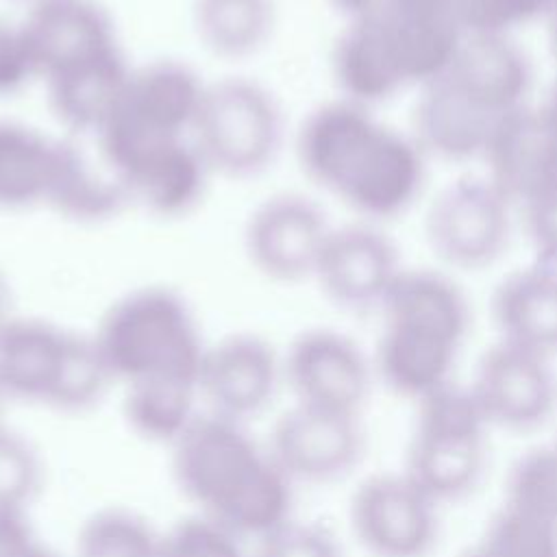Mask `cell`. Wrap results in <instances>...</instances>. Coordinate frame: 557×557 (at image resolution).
Returning <instances> with one entry per match:
<instances>
[{
	"label": "cell",
	"instance_id": "cell-1",
	"mask_svg": "<svg viewBox=\"0 0 557 557\" xmlns=\"http://www.w3.org/2000/svg\"><path fill=\"white\" fill-rule=\"evenodd\" d=\"M298 159L315 185L366 222L403 215L426 178V154L416 139L348 98L318 107L302 122Z\"/></svg>",
	"mask_w": 557,
	"mask_h": 557
},
{
	"label": "cell",
	"instance_id": "cell-2",
	"mask_svg": "<svg viewBox=\"0 0 557 557\" xmlns=\"http://www.w3.org/2000/svg\"><path fill=\"white\" fill-rule=\"evenodd\" d=\"M531 63L511 37L466 35L448 67L420 87L411 137L426 157L481 159L496 126L529 104Z\"/></svg>",
	"mask_w": 557,
	"mask_h": 557
},
{
	"label": "cell",
	"instance_id": "cell-3",
	"mask_svg": "<svg viewBox=\"0 0 557 557\" xmlns=\"http://www.w3.org/2000/svg\"><path fill=\"white\" fill-rule=\"evenodd\" d=\"M379 309L374 372L381 381L416 403L450 383L470 329L463 289L442 270L403 268Z\"/></svg>",
	"mask_w": 557,
	"mask_h": 557
},
{
	"label": "cell",
	"instance_id": "cell-4",
	"mask_svg": "<svg viewBox=\"0 0 557 557\" xmlns=\"http://www.w3.org/2000/svg\"><path fill=\"white\" fill-rule=\"evenodd\" d=\"M96 344L113 374L133 381L174 379L196 383L202 346L183 300L157 287L117 300L102 320Z\"/></svg>",
	"mask_w": 557,
	"mask_h": 557
},
{
	"label": "cell",
	"instance_id": "cell-5",
	"mask_svg": "<svg viewBox=\"0 0 557 557\" xmlns=\"http://www.w3.org/2000/svg\"><path fill=\"white\" fill-rule=\"evenodd\" d=\"M405 472L437 505L466 496L487 457L490 422L468 385L455 381L420 398Z\"/></svg>",
	"mask_w": 557,
	"mask_h": 557
},
{
	"label": "cell",
	"instance_id": "cell-6",
	"mask_svg": "<svg viewBox=\"0 0 557 557\" xmlns=\"http://www.w3.org/2000/svg\"><path fill=\"white\" fill-rule=\"evenodd\" d=\"M207 85L174 61L131 70L120 107L96 135L102 159L122 176L150 150L189 139Z\"/></svg>",
	"mask_w": 557,
	"mask_h": 557
},
{
	"label": "cell",
	"instance_id": "cell-7",
	"mask_svg": "<svg viewBox=\"0 0 557 557\" xmlns=\"http://www.w3.org/2000/svg\"><path fill=\"white\" fill-rule=\"evenodd\" d=\"M189 139L211 172L248 176L272 161L281 141V111L261 85L220 81L207 85Z\"/></svg>",
	"mask_w": 557,
	"mask_h": 557
},
{
	"label": "cell",
	"instance_id": "cell-8",
	"mask_svg": "<svg viewBox=\"0 0 557 557\" xmlns=\"http://www.w3.org/2000/svg\"><path fill=\"white\" fill-rule=\"evenodd\" d=\"M513 205L483 176H459L426 207L424 237L431 252L455 270L492 265L509 246Z\"/></svg>",
	"mask_w": 557,
	"mask_h": 557
},
{
	"label": "cell",
	"instance_id": "cell-9",
	"mask_svg": "<svg viewBox=\"0 0 557 557\" xmlns=\"http://www.w3.org/2000/svg\"><path fill=\"white\" fill-rule=\"evenodd\" d=\"M437 507L403 470L366 479L352 496L350 518L374 557H426L437 542Z\"/></svg>",
	"mask_w": 557,
	"mask_h": 557
},
{
	"label": "cell",
	"instance_id": "cell-10",
	"mask_svg": "<svg viewBox=\"0 0 557 557\" xmlns=\"http://www.w3.org/2000/svg\"><path fill=\"white\" fill-rule=\"evenodd\" d=\"M553 359L496 339L479 359L468 385L492 429L533 431L557 407Z\"/></svg>",
	"mask_w": 557,
	"mask_h": 557
},
{
	"label": "cell",
	"instance_id": "cell-11",
	"mask_svg": "<svg viewBox=\"0 0 557 557\" xmlns=\"http://www.w3.org/2000/svg\"><path fill=\"white\" fill-rule=\"evenodd\" d=\"M331 228L315 202L300 194H278L250 215L246 250L265 276L300 281L313 276Z\"/></svg>",
	"mask_w": 557,
	"mask_h": 557
},
{
	"label": "cell",
	"instance_id": "cell-12",
	"mask_svg": "<svg viewBox=\"0 0 557 557\" xmlns=\"http://www.w3.org/2000/svg\"><path fill=\"white\" fill-rule=\"evenodd\" d=\"M400 270L394 242L374 222H357L331 228L313 278L342 307L379 309Z\"/></svg>",
	"mask_w": 557,
	"mask_h": 557
},
{
	"label": "cell",
	"instance_id": "cell-13",
	"mask_svg": "<svg viewBox=\"0 0 557 557\" xmlns=\"http://www.w3.org/2000/svg\"><path fill=\"white\" fill-rule=\"evenodd\" d=\"M372 368L361 348L346 335L318 329L300 335L287 357V374L300 405L357 416Z\"/></svg>",
	"mask_w": 557,
	"mask_h": 557
},
{
	"label": "cell",
	"instance_id": "cell-14",
	"mask_svg": "<svg viewBox=\"0 0 557 557\" xmlns=\"http://www.w3.org/2000/svg\"><path fill=\"white\" fill-rule=\"evenodd\" d=\"M481 159L485 178L518 207L557 178V126L542 104H524L496 126Z\"/></svg>",
	"mask_w": 557,
	"mask_h": 557
},
{
	"label": "cell",
	"instance_id": "cell-15",
	"mask_svg": "<svg viewBox=\"0 0 557 557\" xmlns=\"http://www.w3.org/2000/svg\"><path fill=\"white\" fill-rule=\"evenodd\" d=\"M20 26L44 78L117 48L111 20L94 0H41Z\"/></svg>",
	"mask_w": 557,
	"mask_h": 557
},
{
	"label": "cell",
	"instance_id": "cell-16",
	"mask_svg": "<svg viewBox=\"0 0 557 557\" xmlns=\"http://www.w3.org/2000/svg\"><path fill=\"white\" fill-rule=\"evenodd\" d=\"M274 448L285 472L305 479H333L359 459L357 416L300 405L278 422Z\"/></svg>",
	"mask_w": 557,
	"mask_h": 557
},
{
	"label": "cell",
	"instance_id": "cell-17",
	"mask_svg": "<svg viewBox=\"0 0 557 557\" xmlns=\"http://www.w3.org/2000/svg\"><path fill=\"white\" fill-rule=\"evenodd\" d=\"M261 457L222 420L189 424L178 435L176 470L183 487L213 511L248 479Z\"/></svg>",
	"mask_w": 557,
	"mask_h": 557
},
{
	"label": "cell",
	"instance_id": "cell-18",
	"mask_svg": "<svg viewBox=\"0 0 557 557\" xmlns=\"http://www.w3.org/2000/svg\"><path fill=\"white\" fill-rule=\"evenodd\" d=\"M498 339L557 357V265L533 261L505 274L492 294Z\"/></svg>",
	"mask_w": 557,
	"mask_h": 557
},
{
	"label": "cell",
	"instance_id": "cell-19",
	"mask_svg": "<svg viewBox=\"0 0 557 557\" xmlns=\"http://www.w3.org/2000/svg\"><path fill=\"white\" fill-rule=\"evenodd\" d=\"M209 172L211 170L194 141L178 139L144 154L120 176V181L128 198L157 215L174 218L198 205Z\"/></svg>",
	"mask_w": 557,
	"mask_h": 557
},
{
	"label": "cell",
	"instance_id": "cell-20",
	"mask_svg": "<svg viewBox=\"0 0 557 557\" xmlns=\"http://www.w3.org/2000/svg\"><path fill=\"white\" fill-rule=\"evenodd\" d=\"M128 74V65L115 48L48 76L54 115L72 131L98 135L120 107Z\"/></svg>",
	"mask_w": 557,
	"mask_h": 557
},
{
	"label": "cell",
	"instance_id": "cell-21",
	"mask_svg": "<svg viewBox=\"0 0 557 557\" xmlns=\"http://www.w3.org/2000/svg\"><path fill=\"white\" fill-rule=\"evenodd\" d=\"M274 381V355L255 337H231L205 350L196 379L205 394L228 413H244L263 405Z\"/></svg>",
	"mask_w": 557,
	"mask_h": 557
},
{
	"label": "cell",
	"instance_id": "cell-22",
	"mask_svg": "<svg viewBox=\"0 0 557 557\" xmlns=\"http://www.w3.org/2000/svg\"><path fill=\"white\" fill-rule=\"evenodd\" d=\"M331 65L344 98L363 107L389 100L405 89L383 30L370 17L348 20L335 41Z\"/></svg>",
	"mask_w": 557,
	"mask_h": 557
},
{
	"label": "cell",
	"instance_id": "cell-23",
	"mask_svg": "<svg viewBox=\"0 0 557 557\" xmlns=\"http://www.w3.org/2000/svg\"><path fill=\"white\" fill-rule=\"evenodd\" d=\"M59 141L20 122H0V207L22 209L48 200Z\"/></svg>",
	"mask_w": 557,
	"mask_h": 557
},
{
	"label": "cell",
	"instance_id": "cell-24",
	"mask_svg": "<svg viewBox=\"0 0 557 557\" xmlns=\"http://www.w3.org/2000/svg\"><path fill=\"white\" fill-rule=\"evenodd\" d=\"M126 189L113 168H96L74 144H61L46 205L76 220H100L120 209Z\"/></svg>",
	"mask_w": 557,
	"mask_h": 557
},
{
	"label": "cell",
	"instance_id": "cell-25",
	"mask_svg": "<svg viewBox=\"0 0 557 557\" xmlns=\"http://www.w3.org/2000/svg\"><path fill=\"white\" fill-rule=\"evenodd\" d=\"M65 333L33 322L11 320L0 331V387L2 392L46 396L61 357Z\"/></svg>",
	"mask_w": 557,
	"mask_h": 557
},
{
	"label": "cell",
	"instance_id": "cell-26",
	"mask_svg": "<svg viewBox=\"0 0 557 557\" xmlns=\"http://www.w3.org/2000/svg\"><path fill=\"white\" fill-rule=\"evenodd\" d=\"M274 0H196L194 24L205 46L220 57H246L270 37Z\"/></svg>",
	"mask_w": 557,
	"mask_h": 557
},
{
	"label": "cell",
	"instance_id": "cell-27",
	"mask_svg": "<svg viewBox=\"0 0 557 557\" xmlns=\"http://www.w3.org/2000/svg\"><path fill=\"white\" fill-rule=\"evenodd\" d=\"M457 557H557V520L503 500Z\"/></svg>",
	"mask_w": 557,
	"mask_h": 557
},
{
	"label": "cell",
	"instance_id": "cell-28",
	"mask_svg": "<svg viewBox=\"0 0 557 557\" xmlns=\"http://www.w3.org/2000/svg\"><path fill=\"white\" fill-rule=\"evenodd\" d=\"M194 383L174 379H144L131 383L128 416L133 424L152 437L181 435L189 424Z\"/></svg>",
	"mask_w": 557,
	"mask_h": 557
},
{
	"label": "cell",
	"instance_id": "cell-29",
	"mask_svg": "<svg viewBox=\"0 0 557 557\" xmlns=\"http://www.w3.org/2000/svg\"><path fill=\"white\" fill-rule=\"evenodd\" d=\"M111 374L96 339L65 335L46 398L65 407H78L98 396Z\"/></svg>",
	"mask_w": 557,
	"mask_h": 557
},
{
	"label": "cell",
	"instance_id": "cell-30",
	"mask_svg": "<svg viewBox=\"0 0 557 557\" xmlns=\"http://www.w3.org/2000/svg\"><path fill=\"white\" fill-rule=\"evenodd\" d=\"M453 7L466 35L511 37L544 17L546 0H453Z\"/></svg>",
	"mask_w": 557,
	"mask_h": 557
},
{
	"label": "cell",
	"instance_id": "cell-31",
	"mask_svg": "<svg viewBox=\"0 0 557 557\" xmlns=\"http://www.w3.org/2000/svg\"><path fill=\"white\" fill-rule=\"evenodd\" d=\"M159 544L144 524L111 513L85 529L78 557H159Z\"/></svg>",
	"mask_w": 557,
	"mask_h": 557
},
{
	"label": "cell",
	"instance_id": "cell-32",
	"mask_svg": "<svg viewBox=\"0 0 557 557\" xmlns=\"http://www.w3.org/2000/svg\"><path fill=\"white\" fill-rule=\"evenodd\" d=\"M535 261L557 265V178L518 205Z\"/></svg>",
	"mask_w": 557,
	"mask_h": 557
},
{
	"label": "cell",
	"instance_id": "cell-33",
	"mask_svg": "<svg viewBox=\"0 0 557 557\" xmlns=\"http://www.w3.org/2000/svg\"><path fill=\"white\" fill-rule=\"evenodd\" d=\"M159 557H239L222 524L187 522L159 544Z\"/></svg>",
	"mask_w": 557,
	"mask_h": 557
},
{
	"label": "cell",
	"instance_id": "cell-34",
	"mask_svg": "<svg viewBox=\"0 0 557 557\" xmlns=\"http://www.w3.org/2000/svg\"><path fill=\"white\" fill-rule=\"evenodd\" d=\"M35 463L30 453L11 435L0 433V511H15L30 494Z\"/></svg>",
	"mask_w": 557,
	"mask_h": 557
},
{
	"label": "cell",
	"instance_id": "cell-35",
	"mask_svg": "<svg viewBox=\"0 0 557 557\" xmlns=\"http://www.w3.org/2000/svg\"><path fill=\"white\" fill-rule=\"evenodd\" d=\"M257 557H339L333 537L315 527L281 524L272 529Z\"/></svg>",
	"mask_w": 557,
	"mask_h": 557
},
{
	"label": "cell",
	"instance_id": "cell-36",
	"mask_svg": "<svg viewBox=\"0 0 557 557\" xmlns=\"http://www.w3.org/2000/svg\"><path fill=\"white\" fill-rule=\"evenodd\" d=\"M30 76H35V67L22 26L0 20V96L20 89Z\"/></svg>",
	"mask_w": 557,
	"mask_h": 557
},
{
	"label": "cell",
	"instance_id": "cell-37",
	"mask_svg": "<svg viewBox=\"0 0 557 557\" xmlns=\"http://www.w3.org/2000/svg\"><path fill=\"white\" fill-rule=\"evenodd\" d=\"M35 550L17 511H0V557H30Z\"/></svg>",
	"mask_w": 557,
	"mask_h": 557
},
{
	"label": "cell",
	"instance_id": "cell-38",
	"mask_svg": "<svg viewBox=\"0 0 557 557\" xmlns=\"http://www.w3.org/2000/svg\"><path fill=\"white\" fill-rule=\"evenodd\" d=\"M348 20L376 17L394 9L400 0H331Z\"/></svg>",
	"mask_w": 557,
	"mask_h": 557
},
{
	"label": "cell",
	"instance_id": "cell-39",
	"mask_svg": "<svg viewBox=\"0 0 557 557\" xmlns=\"http://www.w3.org/2000/svg\"><path fill=\"white\" fill-rule=\"evenodd\" d=\"M546 22V28H548V41H550V52L555 57V63H557V0H546V7H544V17Z\"/></svg>",
	"mask_w": 557,
	"mask_h": 557
},
{
	"label": "cell",
	"instance_id": "cell-40",
	"mask_svg": "<svg viewBox=\"0 0 557 557\" xmlns=\"http://www.w3.org/2000/svg\"><path fill=\"white\" fill-rule=\"evenodd\" d=\"M13 318L7 313V292H4V285L0 283V331L11 322Z\"/></svg>",
	"mask_w": 557,
	"mask_h": 557
},
{
	"label": "cell",
	"instance_id": "cell-41",
	"mask_svg": "<svg viewBox=\"0 0 557 557\" xmlns=\"http://www.w3.org/2000/svg\"><path fill=\"white\" fill-rule=\"evenodd\" d=\"M30 557H46V555H41V553H39V550H35V553H33V555H30Z\"/></svg>",
	"mask_w": 557,
	"mask_h": 557
},
{
	"label": "cell",
	"instance_id": "cell-42",
	"mask_svg": "<svg viewBox=\"0 0 557 557\" xmlns=\"http://www.w3.org/2000/svg\"><path fill=\"white\" fill-rule=\"evenodd\" d=\"M0 394H2V387H0Z\"/></svg>",
	"mask_w": 557,
	"mask_h": 557
}]
</instances>
